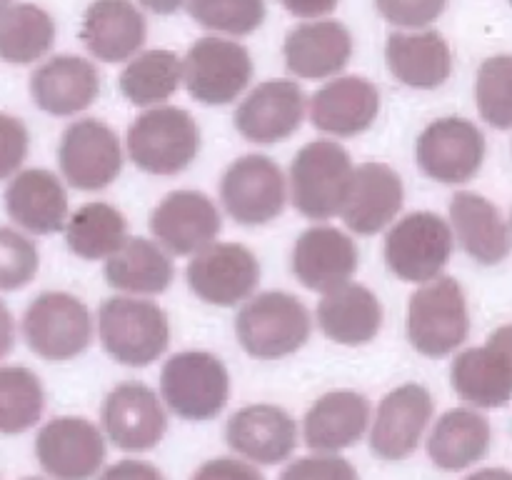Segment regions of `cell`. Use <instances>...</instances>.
I'll return each instance as SVG.
<instances>
[{
  "instance_id": "cell-13",
  "label": "cell",
  "mask_w": 512,
  "mask_h": 480,
  "mask_svg": "<svg viewBox=\"0 0 512 480\" xmlns=\"http://www.w3.org/2000/svg\"><path fill=\"white\" fill-rule=\"evenodd\" d=\"M35 455L50 478L90 480L105 460V438L88 418L60 415L38 430Z\"/></svg>"
},
{
  "instance_id": "cell-40",
  "label": "cell",
  "mask_w": 512,
  "mask_h": 480,
  "mask_svg": "<svg viewBox=\"0 0 512 480\" xmlns=\"http://www.w3.org/2000/svg\"><path fill=\"white\" fill-rule=\"evenodd\" d=\"M40 265L38 248L28 235L0 225V290L25 288Z\"/></svg>"
},
{
  "instance_id": "cell-29",
  "label": "cell",
  "mask_w": 512,
  "mask_h": 480,
  "mask_svg": "<svg viewBox=\"0 0 512 480\" xmlns=\"http://www.w3.org/2000/svg\"><path fill=\"white\" fill-rule=\"evenodd\" d=\"M450 220H453L458 243L478 263L498 265L510 255L512 238L508 223L503 220L500 210L483 195L470 193V190L453 195Z\"/></svg>"
},
{
  "instance_id": "cell-43",
  "label": "cell",
  "mask_w": 512,
  "mask_h": 480,
  "mask_svg": "<svg viewBox=\"0 0 512 480\" xmlns=\"http://www.w3.org/2000/svg\"><path fill=\"white\" fill-rule=\"evenodd\" d=\"M30 135L23 120L8 113H0V180L15 178L28 158Z\"/></svg>"
},
{
  "instance_id": "cell-48",
  "label": "cell",
  "mask_w": 512,
  "mask_h": 480,
  "mask_svg": "<svg viewBox=\"0 0 512 480\" xmlns=\"http://www.w3.org/2000/svg\"><path fill=\"white\" fill-rule=\"evenodd\" d=\"M488 345L503 355V360L508 363V368L512 373V325H503V328L493 330L488 338Z\"/></svg>"
},
{
  "instance_id": "cell-50",
  "label": "cell",
  "mask_w": 512,
  "mask_h": 480,
  "mask_svg": "<svg viewBox=\"0 0 512 480\" xmlns=\"http://www.w3.org/2000/svg\"><path fill=\"white\" fill-rule=\"evenodd\" d=\"M465 480H512V470L505 468H483L478 473L468 475Z\"/></svg>"
},
{
  "instance_id": "cell-20",
  "label": "cell",
  "mask_w": 512,
  "mask_h": 480,
  "mask_svg": "<svg viewBox=\"0 0 512 480\" xmlns=\"http://www.w3.org/2000/svg\"><path fill=\"white\" fill-rule=\"evenodd\" d=\"M358 270L355 240L333 225H313L293 245V273L315 293H333Z\"/></svg>"
},
{
  "instance_id": "cell-51",
  "label": "cell",
  "mask_w": 512,
  "mask_h": 480,
  "mask_svg": "<svg viewBox=\"0 0 512 480\" xmlns=\"http://www.w3.org/2000/svg\"><path fill=\"white\" fill-rule=\"evenodd\" d=\"M13 5H15V3H13V0H0V18H3V15H5V13H8V10H10V8H13Z\"/></svg>"
},
{
  "instance_id": "cell-6",
  "label": "cell",
  "mask_w": 512,
  "mask_h": 480,
  "mask_svg": "<svg viewBox=\"0 0 512 480\" xmlns=\"http://www.w3.org/2000/svg\"><path fill=\"white\" fill-rule=\"evenodd\" d=\"M230 395V375L223 360L205 350H183L165 360L160 398L183 420H213Z\"/></svg>"
},
{
  "instance_id": "cell-41",
  "label": "cell",
  "mask_w": 512,
  "mask_h": 480,
  "mask_svg": "<svg viewBox=\"0 0 512 480\" xmlns=\"http://www.w3.org/2000/svg\"><path fill=\"white\" fill-rule=\"evenodd\" d=\"M280 480H360L350 460L338 453H313L293 460Z\"/></svg>"
},
{
  "instance_id": "cell-27",
  "label": "cell",
  "mask_w": 512,
  "mask_h": 480,
  "mask_svg": "<svg viewBox=\"0 0 512 480\" xmlns=\"http://www.w3.org/2000/svg\"><path fill=\"white\" fill-rule=\"evenodd\" d=\"M5 210L28 233H58L68 225V193L50 170H20L5 190Z\"/></svg>"
},
{
  "instance_id": "cell-53",
  "label": "cell",
  "mask_w": 512,
  "mask_h": 480,
  "mask_svg": "<svg viewBox=\"0 0 512 480\" xmlns=\"http://www.w3.org/2000/svg\"><path fill=\"white\" fill-rule=\"evenodd\" d=\"M510 3H512V0H510Z\"/></svg>"
},
{
  "instance_id": "cell-21",
  "label": "cell",
  "mask_w": 512,
  "mask_h": 480,
  "mask_svg": "<svg viewBox=\"0 0 512 480\" xmlns=\"http://www.w3.org/2000/svg\"><path fill=\"white\" fill-rule=\"evenodd\" d=\"M380 113V90L368 78L345 75L325 83L310 98V123L320 133L353 138L365 133Z\"/></svg>"
},
{
  "instance_id": "cell-2",
  "label": "cell",
  "mask_w": 512,
  "mask_h": 480,
  "mask_svg": "<svg viewBox=\"0 0 512 480\" xmlns=\"http://www.w3.org/2000/svg\"><path fill=\"white\" fill-rule=\"evenodd\" d=\"M308 308L295 295L268 290L245 300L235 318V335L245 353L260 360H278L293 355L310 338Z\"/></svg>"
},
{
  "instance_id": "cell-44",
  "label": "cell",
  "mask_w": 512,
  "mask_h": 480,
  "mask_svg": "<svg viewBox=\"0 0 512 480\" xmlns=\"http://www.w3.org/2000/svg\"><path fill=\"white\" fill-rule=\"evenodd\" d=\"M190 480H265L255 465L238 458H213L200 465Z\"/></svg>"
},
{
  "instance_id": "cell-19",
  "label": "cell",
  "mask_w": 512,
  "mask_h": 480,
  "mask_svg": "<svg viewBox=\"0 0 512 480\" xmlns=\"http://www.w3.org/2000/svg\"><path fill=\"white\" fill-rule=\"evenodd\" d=\"M305 93L295 80H265L235 110V128L250 143H280L303 125Z\"/></svg>"
},
{
  "instance_id": "cell-37",
  "label": "cell",
  "mask_w": 512,
  "mask_h": 480,
  "mask_svg": "<svg viewBox=\"0 0 512 480\" xmlns=\"http://www.w3.org/2000/svg\"><path fill=\"white\" fill-rule=\"evenodd\" d=\"M45 408L43 383L23 365H0V433L18 435L33 428Z\"/></svg>"
},
{
  "instance_id": "cell-9",
  "label": "cell",
  "mask_w": 512,
  "mask_h": 480,
  "mask_svg": "<svg viewBox=\"0 0 512 480\" xmlns=\"http://www.w3.org/2000/svg\"><path fill=\"white\" fill-rule=\"evenodd\" d=\"M253 80V58L238 40L200 38L183 58V83L203 105H228Z\"/></svg>"
},
{
  "instance_id": "cell-17",
  "label": "cell",
  "mask_w": 512,
  "mask_h": 480,
  "mask_svg": "<svg viewBox=\"0 0 512 480\" xmlns=\"http://www.w3.org/2000/svg\"><path fill=\"white\" fill-rule=\"evenodd\" d=\"M150 230L173 255H195L215 243L223 218L218 205L200 190H173L150 213Z\"/></svg>"
},
{
  "instance_id": "cell-49",
  "label": "cell",
  "mask_w": 512,
  "mask_h": 480,
  "mask_svg": "<svg viewBox=\"0 0 512 480\" xmlns=\"http://www.w3.org/2000/svg\"><path fill=\"white\" fill-rule=\"evenodd\" d=\"M138 3L155 15H173L178 13L188 0H138Z\"/></svg>"
},
{
  "instance_id": "cell-35",
  "label": "cell",
  "mask_w": 512,
  "mask_h": 480,
  "mask_svg": "<svg viewBox=\"0 0 512 480\" xmlns=\"http://www.w3.org/2000/svg\"><path fill=\"white\" fill-rule=\"evenodd\" d=\"M183 83V60L173 50H145L120 73V93L133 105H160L173 98Z\"/></svg>"
},
{
  "instance_id": "cell-33",
  "label": "cell",
  "mask_w": 512,
  "mask_h": 480,
  "mask_svg": "<svg viewBox=\"0 0 512 480\" xmlns=\"http://www.w3.org/2000/svg\"><path fill=\"white\" fill-rule=\"evenodd\" d=\"M175 268L163 245L148 238H128L123 248L105 260L110 288L133 295H158L170 288Z\"/></svg>"
},
{
  "instance_id": "cell-14",
  "label": "cell",
  "mask_w": 512,
  "mask_h": 480,
  "mask_svg": "<svg viewBox=\"0 0 512 480\" xmlns=\"http://www.w3.org/2000/svg\"><path fill=\"white\" fill-rule=\"evenodd\" d=\"M260 283V265L253 250L240 243H213L193 255L188 285L200 300L230 308L250 300Z\"/></svg>"
},
{
  "instance_id": "cell-15",
  "label": "cell",
  "mask_w": 512,
  "mask_h": 480,
  "mask_svg": "<svg viewBox=\"0 0 512 480\" xmlns=\"http://www.w3.org/2000/svg\"><path fill=\"white\" fill-rule=\"evenodd\" d=\"M433 395L425 385L408 383L390 390L378 405L370 428V450L380 460H405L418 450L430 420H433Z\"/></svg>"
},
{
  "instance_id": "cell-30",
  "label": "cell",
  "mask_w": 512,
  "mask_h": 480,
  "mask_svg": "<svg viewBox=\"0 0 512 480\" xmlns=\"http://www.w3.org/2000/svg\"><path fill=\"white\" fill-rule=\"evenodd\" d=\"M318 325L340 345H365L383 328V305L378 295L360 283L325 293L318 305Z\"/></svg>"
},
{
  "instance_id": "cell-34",
  "label": "cell",
  "mask_w": 512,
  "mask_h": 480,
  "mask_svg": "<svg viewBox=\"0 0 512 480\" xmlns=\"http://www.w3.org/2000/svg\"><path fill=\"white\" fill-rule=\"evenodd\" d=\"M68 248L83 260H103L118 253L128 240V220L108 203H85L65 225Z\"/></svg>"
},
{
  "instance_id": "cell-18",
  "label": "cell",
  "mask_w": 512,
  "mask_h": 480,
  "mask_svg": "<svg viewBox=\"0 0 512 480\" xmlns=\"http://www.w3.org/2000/svg\"><path fill=\"white\" fill-rule=\"evenodd\" d=\"M225 440L240 458L250 463L278 465L285 463L298 448V423L278 405H245L230 415Z\"/></svg>"
},
{
  "instance_id": "cell-8",
  "label": "cell",
  "mask_w": 512,
  "mask_h": 480,
  "mask_svg": "<svg viewBox=\"0 0 512 480\" xmlns=\"http://www.w3.org/2000/svg\"><path fill=\"white\" fill-rule=\"evenodd\" d=\"M23 338L45 360H70L93 340V318L83 300L60 290L40 293L23 315Z\"/></svg>"
},
{
  "instance_id": "cell-52",
  "label": "cell",
  "mask_w": 512,
  "mask_h": 480,
  "mask_svg": "<svg viewBox=\"0 0 512 480\" xmlns=\"http://www.w3.org/2000/svg\"><path fill=\"white\" fill-rule=\"evenodd\" d=\"M25 480H43V478H25Z\"/></svg>"
},
{
  "instance_id": "cell-7",
  "label": "cell",
  "mask_w": 512,
  "mask_h": 480,
  "mask_svg": "<svg viewBox=\"0 0 512 480\" xmlns=\"http://www.w3.org/2000/svg\"><path fill=\"white\" fill-rule=\"evenodd\" d=\"M453 230L448 220L430 210L400 218L385 238V263L405 283L425 285L440 278L453 255Z\"/></svg>"
},
{
  "instance_id": "cell-42",
  "label": "cell",
  "mask_w": 512,
  "mask_h": 480,
  "mask_svg": "<svg viewBox=\"0 0 512 480\" xmlns=\"http://www.w3.org/2000/svg\"><path fill=\"white\" fill-rule=\"evenodd\" d=\"M380 15L400 28H425L448 8V0H375Z\"/></svg>"
},
{
  "instance_id": "cell-46",
  "label": "cell",
  "mask_w": 512,
  "mask_h": 480,
  "mask_svg": "<svg viewBox=\"0 0 512 480\" xmlns=\"http://www.w3.org/2000/svg\"><path fill=\"white\" fill-rule=\"evenodd\" d=\"M290 15L303 20H320L338 8L340 0H280Z\"/></svg>"
},
{
  "instance_id": "cell-39",
  "label": "cell",
  "mask_w": 512,
  "mask_h": 480,
  "mask_svg": "<svg viewBox=\"0 0 512 480\" xmlns=\"http://www.w3.org/2000/svg\"><path fill=\"white\" fill-rule=\"evenodd\" d=\"M188 13L203 28L225 35H250L263 25L265 0H188Z\"/></svg>"
},
{
  "instance_id": "cell-16",
  "label": "cell",
  "mask_w": 512,
  "mask_h": 480,
  "mask_svg": "<svg viewBox=\"0 0 512 480\" xmlns=\"http://www.w3.org/2000/svg\"><path fill=\"white\" fill-rule=\"evenodd\" d=\"M100 420L110 443L125 453L155 448L168 430L163 403L145 383L115 385L105 398Z\"/></svg>"
},
{
  "instance_id": "cell-28",
  "label": "cell",
  "mask_w": 512,
  "mask_h": 480,
  "mask_svg": "<svg viewBox=\"0 0 512 480\" xmlns=\"http://www.w3.org/2000/svg\"><path fill=\"white\" fill-rule=\"evenodd\" d=\"M385 60L395 78L408 88H440L453 73V53L438 30L393 33L385 45Z\"/></svg>"
},
{
  "instance_id": "cell-38",
  "label": "cell",
  "mask_w": 512,
  "mask_h": 480,
  "mask_svg": "<svg viewBox=\"0 0 512 480\" xmlns=\"http://www.w3.org/2000/svg\"><path fill=\"white\" fill-rule=\"evenodd\" d=\"M475 103L488 125L512 128V55L488 58L475 78Z\"/></svg>"
},
{
  "instance_id": "cell-25",
  "label": "cell",
  "mask_w": 512,
  "mask_h": 480,
  "mask_svg": "<svg viewBox=\"0 0 512 480\" xmlns=\"http://www.w3.org/2000/svg\"><path fill=\"white\" fill-rule=\"evenodd\" d=\"M148 25L138 5L130 0H95L85 10L80 40L88 53L103 63L133 60L143 48Z\"/></svg>"
},
{
  "instance_id": "cell-31",
  "label": "cell",
  "mask_w": 512,
  "mask_h": 480,
  "mask_svg": "<svg viewBox=\"0 0 512 480\" xmlns=\"http://www.w3.org/2000/svg\"><path fill=\"white\" fill-rule=\"evenodd\" d=\"M493 430L485 415L473 408H453L435 420L428 438V455L440 470H465L490 450Z\"/></svg>"
},
{
  "instance_id": "cell-10",
  "label": "cell",
  "mask_w": 512,
  "mask_h": 480,
  "mask_svg": "<svg viewBox=\"0 0 512 480\" xmlns=\"http://www.w3.org/2000/svg\"><path fill=\"white\" fill-rule=\"evenodd\" d=\"M220 200L240 225H265L278 218L288 200L285 175L268 155H243L225 170Z\"/></svg>"
},
{
  "instance_id": "cell-23",
  "label": "cell",
  "mask_w": 512,
  "mask_h": 480,
  "mask_svg": "<svg viewBox=\"0 0 512 480\" xmlns=\"http://www.w3.org/2000/svg\"><path fill=\"white\" fill-rule=\"evenodd\" d=\"M98 93V68L80 55H55L30 75V95L35 105L58 118L90 108Z\"/></svg>"
},
{
  "instance_id": "cell-24",
  "label": "cell",
  "mask_w": 512,
  "mask_h": 480,
  "mask_svg": "<svg viewBox=\"0 0 512 480\" xmlns=\"http://www.w3.org/2000/svg\"><path fill=\"white\" fill-rule=\"evenodd\" d=\"M283 55L288 70L298 78H333L350 63L353 38H350V30L338 20H310L290 30Z\"/></svg>"
},
{
  "instance_id": "cell-12",
  "label": "cell",
  "mask_w": 512,
  "mask_h": 480,
  "mask_svg": "<svg viewBox=\"0 0 512 480\" xmlns=\"http://www.w3.org/2000/svg\"><path fill=\"white\" fill-rule=\"evenodd\" d=\"M415 160L438 183H468L485 160V135L465 118L433 120L415 143Z\"/></svg>"
},
{
  "instance_id": "cell-5",
  "label": "cell",
  "mask_w": 512,
  "mask_h": 480,
  "mask_svg": "<svg viewBox=\"0 0 512 480\" xmlns=\"http://www.w3.org/2000/svg\"><path fill=\"white\" fill-rule=\"evenodd\" d=\"M470 315L465 290L450 275L420 285L410 295L408 340L418 353L443 358L468 340Z\"/></svg>"
},
{
  "instance_id": "cell-36",
  "label": "cell",
  "mask_w": 512,
  "mask_h": 480,
  "mask_svg": "<svg viewBox=\"0 0 512 480\" xmlns=\"http://www.w3.org/2000/svg\"><path fill=\"white\" fill-rule=\"evenodd\" d=\"M55 43V23L43 8L18 3L0 18V58L28 65L48 55Z\"/></svg>"
},
{
  "instance_id": "cell-4",
  "label": "cell",
  "mask_w": 512,
  "mask_h": 480,
  "mask_svg": "<svg viewBox=\"0 0 512 480\" xmlns=\"http://www.w3.org/2000/svg\"><path fill=\"white\" fill-rule=\"evenodd\" d=\"M200 150V128L193 115L175 105H155L128 128V155L150 175H178Z\"/></svg>"
},
{
  "instance_id": "cell-32",
  "label": "cell",
  "mask_w": 512,
  "mask_h": 480,
  "mask_svg": "<svg viewBox=\"0 0 512 480\" xmlns=\"http://www.w3.org/2000/svg\"><path fill=\"white\" fill-rule=\"evenodd\" d=\"M450 383L475 408H505L512 400V373L503 355L488 343L468 348L450 365Z\"/></svg>"
},
{
  "instance_id": "cell-22",
  "label": "cell",
  "mask_w": 512,
  "mask_h": 480,
  "mask_svg": "<svg viewBox=\"0 0 512 480\" xmlns=\"http://www.w3.org/2000/svg\"><path fill=\"white\" fill-rule=\"evenodd\" d=\"M403 200V180L390 165L363 163L355 168L340 215L353 233L375 235L398 218Z\"/></svg>"
},
{
  "instance_id": "cell-26",
  "label": "cell",
  "mask_w": 512,
  "mask_h": 480,
  "mask_svg": "<svg viewBox=\"0 0 512 480\" xmlns=\"http://www.w3.org/2000/svg\"><path fill=\"white\" fill-rule=\"evenodd\" d=\"M370 423V403L355 390H333L315 400L303 418V440L313 453H340L360 443Z\"/></svg>"
},
{
  "instance_id": "cell-11",
  "label": "cell",
  "mask_w": 512,
  "mask_h": 480,
  "mask_svg": "<svg viewBox=\"0 0 512 480\" xmlns=\"http://www.w3.org/2000/svg\"><path fill=\"white\" fill-rule=\"evenodd\" d=\"M60 173L78 190H103L123 170L118 133L98 118L75 120L65 128L58 148Z\"/></svg>"
},
{
  "instance_id": "cell-47",
  "label": "cell",
  "mask_w": 512,
  "mask_h": 480,
  "mask_svg": "<svg viewBox=\"0 0 512 480\" xmlns=\"http://www.w3.org/2000/svg\"><path fill=\"white\" fill-rule=\"evenodd\" d=\"M15 345V323H13V315H10L8 305L0 300V358L13 350Z\"/></svg>"
},
{
  "instance_id": "cell-45",
  "label": "cell",
  "mask_w": 512,
  "mask_h": 480,
  "mask_svg": "<svg viewBox=\"0 0 512 480\" xmlns=\"http://www.w3.org/2000/svg\"><path fill=\"white\" fill-rule=\"evenodd\" d=\"M98 480H165V475L145 460H118L108 465Z\"/></svg>"
},
{
  "instance_id": "cell-1",
  "label": "cell",
  "mask_w": 512,
  "mask_h": 480,
  "mask_svg": "<svg viewBox=\"0 0 512 480\" xmlns=\"http://www.w3.org/2000/svg\"><path fill=\"white\" fill-rule=\"evenodd\" d=\"M98 335L110 358L128 368H145L168 350L170 323L153 300L115 295L100 305Z\"/></svg>"
},
{
  "instance_id": "cell-3",
  "label": "cell",
  "mask_w": 512,
  "mask_h": 480,
  "mask_svg": "<svg viewBox=\"0 0 512 480\" xmlns=\"http://www.w3.org/2000/svg\"><path fill=\"white\" fill-rule=\"evenodd\" d=\"M353 173V158L335 140L303 145L290 165V198L295 210L310 220H330L343 213Z\"/></svg>"
}]
</instances>
